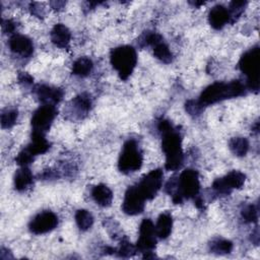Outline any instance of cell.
I'll use <instances>...</instances> for the list:
<instances>
[{"label":"cell","mask_w":260,"mask_h":260,"mask_svg":"<svg viewBox=\"0 0 260 260\" xmlns=\"http://www.w3.org/2000/svg\"><path fill=\"white\" fill-rule=\"evenodd\" d=\"M57 225L58 216L50 210H45L38 213L29 221L28 229L35 235H42L53 231Z\"/></svg>","instance_id":"11"},{"label":"cell","mask_w":260,"mask_h":260,"mask_svg":"<svg viewBox=\"0 0 260 260\" xmlns=\"http://www.w3.org/2000/svg\"><path fill=\"white\" fill-rule=\"evenodd\" d=\"M186 112L192 117H198L204 110V107L199 103L198 100H188L185 103Z\"/></svg>","instance_id":"31"},{"label":"cell","mask_w":260,"mask_h":260,"mask_svg":"<svg viewBox=\"0 0 260 260\" xmlns=\"http://www.w3.org/2000/svg\"><path fill=\"white\" fill-rule=\"evenodd\" d=\"M56 116L57 109L54 105L41 106L35 111L31 117L32 132L45 134L50 129Z\"/></svg>","instance_id":"8"},{"label":"cell","mask_w":260,"mask_h":260,"mask_svg":"<svg viewBox=\"0 0 260 260\" xmlns=\"http://www.w3.org/2000/svg\"><path fill=\"white\" fill-rule=\"evenodd\" d=\"M209 251L217 255L229 254L233 250V243L226 239L215 238L209 243Z\"/></svg>","instance_id":"23"},{"label":"cell","mask_w":260,"mask_h":260,"mask_svg":"<svg viewBox=\"0 0 260 260\" xmlns=\"http://www.w3.org/2000/svg\"><path fill=\"white\" fill-rule=\"evenodd\" d=\"M92 68H93V63L89 58L80 57L73 63L72 73L80 77H85L90 74V72L92 71Z\"/></svg>","instance_id":"22"},{"label":"cell","mask_w":260,"mask_h":260,"mask_svg":"<svg viewBox=\"0 0 260 260\" xmlns=\"http://www.w3.org/2000/svg\"><path fill=\"white\" fill-rule=\"evenodd\" d=\"M32 174L27 167H21L14 175V188L21 192L32 184Z\"/></svg>","instance_id":"21"},{"label":"cell","mask_w":260,"mask_h":260,"mask_svg":"<svg viewBox=\"0 0 260 260\" xmlns=\"http://www.w3.org/2000/svg\"><path fill=\"white\" fill-rule=\"evenodd\" d=\"M246 180V175L240 171H232L222 178L214 180L212 189L221 195L230 194L234 189H240Z\"/></svg>","instance_id":"10"},{"label":"cell","mask_w":260,"mask_h":260,"mask_svg":"<svg viewBox=\"0 0 260 260\" xmlns=\"http://www.w3.org/2000/svg\"><path fill=\"white\" fill-rule=\"evenodd\" d=\"M2 29L6 34H12L15 29V23L11 19L2 20Z\"/></svg>","instance_id":"34"},{"label":"cell","mask_w":260,"mask_h":260,"mask_svg":"<svg viewBox=\"0 0 260 260\" xmlns=\"http://www.w3.org/2000/svg\"><path fill=\"white\" fill-rule=\"evenodd\" d=\"M153 55L156 59H158L159 61L168 64L171 63L173 61V54L169 48V46L164 42V40H161L160 42H158L157 44H155L153 47Z\"/></svg>","instance_id":"25"},{"label":"cell","mask_w":260,"mask_h":260,"mask_svg":"<svg viewBox=\"0 0 260 260\" xmlns=\"http://www.w3.org/2000/svg\"><path fill=\"white\" fill-rule=\"evenodd\" d=\"M157 129L161 134V149L166 155L165 168L168 171H177L184 159L181 134L167 119L158 121Z\"/></svg>","instance_id":"1"},{"label":"cell","mask_w":260,"mask_h":260,"mask_svg":"<svg viewBox=\"0 0 260 260\" xmlns=\"http://www.w3.org/2000/svg\"><path fill=\"white\" fill-rule=\"evenodd\" d=\"M18 80H19L20 83H22L24 85H29V84L32 83L34 78L25 72H20V74L18 75Z\"/></svg>","instance_id":"35"},{"label":"cell","mask_w":260,"mask_h":260,"mask_svg":"<svg viewBox=\"0 0 260 260\" xmlns=\"http://www.w3.org/2000/svg\"><path fill=\"white\" fill-rule=\"evenodd\" d=\"M247 5V1H232L228 8V12L230 15V23H234L239 19L242 13L245 10Z\"/></svg>","instance_id":"27"},{"label":"cell","mask_w":260,"mask_h":260,"mask_svg":"<svg viewBox=\"0 0 260 260\" xmlns=\"http://www.w3.org/2000/svg\"><path fill=\"white\" fill-rule=\"evenodd\" d=\"M239 68L243 74L247 77L246 87L247 89L258 92L259 90V46H254L246 51L239 61Z\"/></svg>","instance_id":"5"},{"label":"cell","mask_w":260,"mask_h":260,"mask_svg":"<svg viewBox=\"0 0 260 260\" xmlns=\"http://www.w3.org/2000/svg\"><path fill=\"white\" fill-rule=\"evenodd\" d=\"M29 9H30L31 13L38 17H42L44 15V9L40 3H37V2L30 3Z\"/></svg>","instance_id":"33"},{"label":"cell","mask_w":260,"mask_h":260,"mask_svg":"<svg viewBox=\"0 0 260 260\" xmlns=\"http://www.w3.org/2000/svg\"><path fill=\"white\" fill-rule=\"evenodd\" d=\"M34 157L35 156L26 148H24L17 154V156L15 157V161L20 167H27L29 164L32 162Z\"/></svg>","instance_id":"32"},{"label":"cell","mask_w":260,"mask_h":260,"mask_svg":"<svg viewBox=\"0 0 260 260\" xmlns=\"http://www.w3.org/2000/svg\"><path fill=\"white\" fill-rule=\"evenodd\" d=\"M229 147L237 156H244L249 150V141L245 137H233L229 141Z\"/></svg>","instance_id":"24"},{"label":"cell","mask_w":260,"mask_h":260,"mask_svg":"<svg viewBox=\"0 0 260 260\" xmlns=\"http://www.w3.org/2000/svg\"><path fill=\"white\" fill-rule=\"evenodd\" d=\"M208 21L214 29L222 28L226 23H230L228 8L220 4L213 6L208 13Z\"/></svg>","instance_id":"15"},{"label":"cell","mask_w":260,"mask_h":260,"mask_svg":"<svg viewBox=\"0 0 260 260\" xmlns=\"http://www.w3.org/2000/svg\"><path fill=\"white\" fill-rule=\"evenodd\" d=\"M241 216H242V218L245 222H248V223L257 222V220H258V207L254 204L246 205L241 211Z\"/></svg>","instance_id":"30"},{"label":"cell","mask_w":260,"mask_h":260,"mask_svg":"<svg viewBox=\"0 0 260 260\" xmlns=\"http://www.w3.org/2000/svg\"><path fill=\"white\" fill-rule=\"evenodd\" d=\"M156 234L154 224L149 218H144L139 226V238L136 243L137 252L149 253L152 252L156 245Z\"/></svg>","instance_id":"9"},{"label":"cell","mask_w":260,"mask_h":260,"mask_svg":"<svg viewBox=\"0 0 260 260\" xmlns=\"http://www.w3.org/2000/svg\"><path fill=\"white\" fill-rule=\"evenodd\" d=\"M75 221L81 231H87L93 223V217L88 210L79 209L75 213Z\"/></svg>","instance_id":"26"},{"label":"cell","mask_w":260,"mask_h":260,"mask_svg":"<svg viewBox=\"0 0 260 260\" xmlns=\"http://www.w3.org/2000/svg\"><path fill=\"white\" fill-rule=\"evenodd\" d=\"M91 197L100 206L108 207L113 201V192L108 186L99 184L91 189Z\"/></svg>","instance_id":"17"},{"label":"cell","mask_w":260,"mask_h":260,"mask_svg":"<svg viewBox=\"0 0 260 260\" xmlns=\"http://www.w3.org/2000/svg\"><path fill=\"white\" fill-rule=\"evenodd\" d=\"M18 112L16 109H5L1 114L2 128H11L17 121Z\"/></svg>","instance_id":"28"},{"label":"cell","mask_w":260,"mask_h":260,"mask_svg":"<svg viewBox=\"0 0 260 260\" xmlns=\"http://www.w3.org/2000/svg\"><path fill=\"white\" fill-rule=\"evenodd\" d=\"M200 189L199 175L196 170L186 169L177 179V185L174 193L172 194L173 202L178 204L182 203L185 199L195 198Z\"/></svg>","instance_id":"4"},{"label":"cell","mask_w":260,"mask_h":260,"mask_svg":"<svg viewBox=\"0 0 260 260\" xmlns=\"http://www.w3.org/2000/svg\"><path fill=\"white\" fill-rule=\"evenodd\" d=\"M252 238H251V240H252V242H254L256 245H258V243H259V230H258V228H256L255 229V231H254V233L252 234Z\"/></svg>","instance_id":"36"},{"label":"cell","mask_w":260,"mask_h":260,"mask_svg":"<svg viewBox=\"0 0 260 260\" xmlns=\"http://www.w3.org/2000/svg\"><path fill=\"white\" fill-rule=\"evenodd\" d=\"M91 105H92L91 98L86 92H82L76 95L71 101V106L73 110L76 112V115L79 116V118H82L83 115H86L90 111Z\"/></svg>","instance_id":"20"},{"label":"cell","mask_w":260,"mask_h":260,"mask_svg":"<svg viewBox=\"0 0 260 260\" xmlns=\"http://www.w3.org/2000/svg\"><path fill=\"white\" fill-rule=\"evenodd\" d=\"M164 174L160 169H155L146 174L136 187L145 200H152L162 185Z\"/></svg>","instance_id":"7"},{"label":"cell","mask_w":260,"mask_h":260,"mask_svg":"<svg viewBox=\"0 0 260 260\" xmlns=\"http://www.w3.org/2000/svg\"><path fill=\"white\" fill-rule=\"evenodd\" d=\"M247 87L240 80L230 82L216 81L208 85L200 94L198 101L205 108L215 103L246 94Z\"/></svg>","instance_id":"2"},{"label":"cell","mask_w":260,"mask_h":260,"mask_svg":"<svg viewBox=\"0 0 260 260\" xmlns=\"http://www.w3.org/2000/svg\"><path fill=\"white\" fill-rule=\"evenodd\" d=\"M34 92L44 105H56L63 99L64 92L59 87L50 86L47 84H38L34 88Z\"/></svg>","instance_id":"13"},{"label":"cell","mask_w":260,"mask_h":260,"mask_svg":"<svg viewBox=\"0 0 260 260\" xmlns=\"http://www.w3.org/2000/svg\"><path fill=\"white\" fill-rule=\"evenodd\" d=\"M143 161L142 151L134 139L127 140L120 152L118 169L121 173L130 174L138 171Z\"/></svg>","instance_id":"6"},{"label":"cell","mask_w":260,"mask_h":260,"mask_svg":"<svg viewBox=\"0 0 260 260\" xmlns=\"http://www.w3.org/2000/svg\"><path fill=\"white\" fill-rule=\"evenodd\" d=\"M172 226H173V218L171 213L168 211L162 212L158 216L156 224L154 225L156 237L161 240L167 239L172 233Z\"/></svg>","instance_id":"19"},{"label":"cell","mask_w":260,"mask_h":260,"mask_svg":"<svg viewBox=\"0 0 260 260\" xmlns=\"http://www.w3.org/2000/svg\"><path fill=\"white\" fill-rule=\"evenodd\" d=\"M25 148L34 156H36L38 154H42V153L47 152L50 148V143L45 138V134L32 132L31 133V141Z\"/></svg>","instance_id":"18"},{"label":"cell","mask_w":260,"mask_h":260,"mask_svg":"<svg viewBox=\"0 0 260 260\" xmlns=\"http://www.w3.org/2000/svg\"><path fill=\"white\" fill-rule=\"evenodd\" d=\"M110 60L113 68L118 72L120 78L127 80L132 74L137 63L136 50L132 46L128 45L117 47L111 51Z\"/></svg>","instance_id":"3"},{"label":"cell","mask_w":260,"mask_h":260,"mask_svg":"<svg viewBox=\"0 0 260 260\" xmlns=\"http://www.w3.org/2000/svg\"><path fill=\"white\" fill-rule=\"evenodd\" d=\"M8 44L10 51L21 57L28 58L34 53V44L26 36L14 34L10 37Z\"/></svg>","instance_id":"14"},{"label":"cell","mask_w":260,"mask_h":260,"mask_svg":"<svg viewBox=\"0 0 260 260\" xmlns=\"http://www.w3.org/2000/svg\"><path fill=\"white\" fill-rule=\"evenodd\" d=\"M145 199L138 191L136 185L130 186L125 192L124 200L122 203V210L128 215H136L144 210Z\"/></svg>","instance_id":"12"},{"label":"cell","mask_w":260,"mask_h":260,"mask_svg":"<svg viewBox=\"0 0 260 260\" xmlns=\"http://www.w3.org/2000/svg\"><path fill=\"white\" fill-rule=\"evenodd\" d=\"M50 37L55 46L59 48H67L70 44L71 32L63 23H57L52 28Z\"/></svg>","instance_id":"16"},{"label":"cell","mask_w":260,"mask_h":260,"mask_svg":"<svg viewBox=\"0 0 260 260\" xmlns=\"http://www.w3.org/2000/svg\"><path fill=\"white\" fill-rule=\"evenodd\" d=\"M137 252L136 246H134L131 242H129L127 239H123L121 241L120 247L118 249H116V254L119 257H124V258H128L133 256L135 253Z\"/></svg>","instance_id":"29"},{"label":"cell","mask_w":260,"mask_h":260,"mask_svg":"<svg viewBox=\"0 0 260 260\" xmlns=\"http://www.w3.org/2000/svg\"><path fill=\"white\" fill-rule=\"evenodd\" d=\"M193 5H195V6H200V5H203L204 4V2H191Z\"/></svg>","instance_id":"37"}]
</instances>
